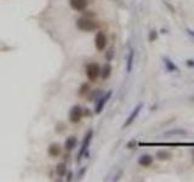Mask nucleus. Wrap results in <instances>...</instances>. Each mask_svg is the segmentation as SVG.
Here are the masks:
<instances>
[{"label":"nucleus","mask_w":194,"mask_h":182,"mask_svg":"<svg viewBox=\"0 0 194 182\" xmlns=\"http://www.w3.org/2000/svg\"><path fill=\"white\" fill-rule=\"evenodd\" d=\"M111 73H112V66H111L109 63L104 64L103 68L101 69V77H102V79H103V80L108 79L109 75H111Z\"/></svg>","instance_id":"nucleus-11"},{"label":"nucleus","mask_w":194,"mask_h":182,"mask_svg":"<svg viewBox=\"0 0 194 182\" xmlns=\"http://www.w3.org/2000/svg\"><path fill=\"white\" fill-rule=\"evenodd\" d=\"M77 27L80 30H84V32H94L98 28V23L92 18L81 17L77 21Z\"/></svg>","instance_id":"nucleus-1"},{"label":"nucleus","mask_w":194,"mask_h":182,"mask_svg":"<svg viewBox=\"0 0 194 182\" xmlns=\"http://www.w3.org/2000/svg\"><path fill=\"white\" fill-rule=\"evenodd\" d=\"M155 158L159 159V160H169L170 158H172V154H171L169 151L161 149V151H158V152H156Z\"/></svg>","instance_id":"nucleus-9"},{"label":"nucleus","mask_w":194,"mask_h":182,"mask_svg":"<svg viewBox=\"0 0 194 182\" xmlns=\"http://www.w3.org/2000/svg\"><path fill=\"white\" fill-rule=\"evenodd\" d=\"M192 158H193V163H194V149H192Z\"/></svg>","instance_id":"nucleus-23"},{"label":"nucleus","mask_w":194,"mask_h":182,"mask_svg":"<svg viewBox=\"0 0 194 182\" xmlns=\"http://www.w3.org/2000/svg\"><path fill=\"white\" fill-rule=\"evenodd\" d=\"M56 172H57L58 176H64L66 175V172H67V168H66V164L64 163H59L57 164V166H56Z\"/></svg>","instance_id":"nucleus-16"},{"label":"nucleus","mask_w":194,"mask_h":182,"mask_svg":"<svg viewBox=\"0 0 194 182\" xmlns=\"http://www.w3.org/2000/svg\"><path fill=\"white\" fill-rule=\"evenodd\" d=\"M156 39H158V34H156V32H155V30H151V33H149V35H148V40L155 41Z\"/></svg>","instance_id":"nucleus-18"},{"label":"nucleus","mask_w":194,"mask_h":182,"mask_svg":"<svg viewBox=\"0 0 194 182\" xmlns=\"http://www.w3.org/2000/svg\"><path fill=\"white\" fill-rule=\"evenodd\" d=\"M187 66H188V67H194V61L193 60H188L187 61Z\"/></svg>","instance_id":"nucleus-20"},{"label":"nucleus","mask_w":194,"mask_h":182,"mask_svg":"<svg viewBox=\"0 0 194 182\" xmlns=\"http://www.w3.org/2000/svg\"><path fill=\"white\" fill-rule=\"evenodd\" d=\"M49 153H50V156H52V157L59 156V153H61L59 146H58V144H51V146L49 147Z\"/></svg>","instance_id":"nucleus-14"},{"label":"nucleus","mask_w":194,"mask_h":182,"mask_svg":"<svg viewBox=\"0 0 194 182\" xmlns=\"http://www.w3.org/2000/svg\"><path fill=\"white\" fill-rule=\"evenodd\" d=\"M152 163H153V157L148 156V154H144V156L139 157V159H138V164L142 166H149Z\"/></svg>","instance_id":"nucleus-12"},{"label":"nucleus","mask_w":194,"mask_h":182,"mask_svg":"<svg viewBox=\"0 0 194 182\" xmlns=\"http://www.w3.org/2000/svg\"><path fill=\"white\" fill-rule=\"evenodd\" d=\"M111 96H112V91H108L107 94H104L101 99H99V101L97 102L96 104V108H95V112H96V114H99L102 111H103V108H104V106H106V103L108 102V100L111 99Z\"/></svg>","instance_id":"nucleus-7"},{"label":"nucleus","mask_w":194,"mask_h":182,"mask_svg":"<svg viewBox=\"0 0 194 182\" xmlns=\"http://www.w3.org/2000/svg\"><path fill=\"white\" fill-rule=\"evenodd\" d=\"M69 4L73 10L75 11H84L87 7V0H69Z\"/></svg>","instance_id":"nucleus-8"},{"label":"nucleus","mask_w":194,"mask_h":182,"mask_svg":"<svg viewBox=\"0 0 194 182\" xmlns=\"http://www.w3.org/2000/svg\"><path fill=\"white\" fill-rule=\"evenodd\" d=\"M163 61H164V64H165V67H166V69H168L169 72H175V71H177V66L172 61H170L169 59H166V57H164Z\"/></svg>","instance_id":"nucleus-13"},{"label":"nucleus","mask_w":194,"mask_h":182,"mask_svg":"<svg viewBox=\"0 0 194 182\" xmlns=\"http://www.w3.org/2000/svg\"><path fill=\"white\" fill-rule=\"evenodd\" d=\"M77 139L74 137V136H72V137H68L66 142H64V148H66V151H72V149H74L75 148V146H77Z\"/></svg>","instance_id":"nucleus-10"},{"label":"nucleus","mask_w":194,"mask_h":182,"mask_svg":"<svg viewBox=\"0 0 194 182\" xmlns=\"http://www.w3.org/2000/svg\"><path fill=\"white\" fill-rule=\"evenodd\" d=\"M71 180H72V172L68 175V181H71Z\"/></svg>","instance_id":"nucleus-22"},{"label":"nucleus","mask_w":194,"mask_h":182,"mask_svg":"<svg viewBox=\"0 0 194 182\" xmlns=\"http://www.w3.org/2000/svg\"><path fill=\"white\" fill-rule=\"evenodd\" d=\"M136 143H137V142H136L135 140H132V141H130V142H129V143H127V148H134V147H135V146H136Z\"/></svg>","instance_id":"nucleus-19"},{"label":"nucleus","mask_w":194,"mask_h":182,"mask_svg":"<svg viewBox=\"0 0 194 182\" xmlns=\"http://www.w3.org/2000/svg\"><path fill=\"white\" fill-rule=\"evenodd\" d=\"M95 46L98 51H103L107 46V37L103 32H98L95 37Z\"/></svg>","instance_id":"nucleus-4"},{"label":"nucleus","mask_w":194,"mask_h":182,"mask_svg":"<svg viewBox=\"0 0 194 182\" xmlns=\"http://www.w3.org/2000/svg\"><path fill=\"white\" fill-rule=\"evenodd\" d=\"M89 90H90L89 84H83V85H81V87H80V90H79V95H80V96H83V95L87 94V92H89Z\"/></svg>","instance_id":"nucleus-17"},{"label":"nucleus","mask_w":194,"mask_h":182,"mask_svg":"<svg viewBox=\"0 0 194 182\" xmlns=\"http://www.w3.org/2000/svg\"><path fill=\"white\" fill-rule=\"evenodd\" d=\"M81 118H83V109L79 106H74L69 112V120L77 124L81 120Z\"/></svg>","instance_id":"nucleus-6"},{"label":"nucleus","mask_w":194,"mask_h":182,"mask_svg":"<svg viewBox=\"0 0 194 182\" xmlns=\"http://www.w3.org/2000/svg\"><path fill=\"white\" fill-rule=\"evenodd\" d=\"M92 135H94V131L92 130H89L87 132H86V135H85V137H84V141H83V144H81V148H80V152H79V154H78V160L80 162V159L83 158V156L86 153V151H87V148H89V144H90V142H91V139H92Z\"/></svg>","instance_id":"nucleus-3"},{"label":"nucleus","mask_w":194,"mask_h":182,"mask_svg":"<svg viewBox=\"0 0 194 182\" xmlns=\"http://www.w3.org/2000/svg\"><path fill=\"white\" fill-rule=\"evenodd\" d=\"M101 74V68L97 63H89L86 66V75L90 81H95L98 78V75Z\"/></svg>","instance_id":"nucleus-2"},{"label":"nucleus","mask_w":194,"mask_h":182,"mask_svg":"<svg viewBox=\"0 0 194 182\" xmlns=\"http://www.w3.org/2000/svg\"><path fill=\"white\" fill-rule=\"evenodd\" d=\"M187 32H188V34H189V35H192V37L194 38V30H191V29H188Z\"/></svg>","instance_id":"nucleus-21"},{"label":"nucleus","mask_w":194,"mask_h":182,"mask_svg":"<svg viewBox=\"0 0 194 182\" xmlns=\"http://www.w3.org/2000/svg\"><path fill=\"white\" fill-rule=\"evenodd\" d=\"M193 100H194V99H193Z\"/></svg>","instance_id":"nucleus-24"},{"label":"nucleus","mask_w":194,"mask_h":182,"mask_svg":"<svg viewBox=\"0 0 194 182\" xmlns=\"http://www.w3.org/2000/svg\"><path fill=\"white\" fill-rule=\"evenodd\" d=\"M134 56H135V52H134V50H131V51H130V54H129V57H127V64H126V71H127L129 73H130V72L132 71Z\"/></svg>","instance_id":"nucleus-15"},{"label":"nucleus","mask_w":194,"mask_h":182,"mask_svg":"<svg viewBox=\"0 0 194 182\" xmlns=\"http://www.w3.org/2000/svg\"><path fill=\"white\" fill-rule=\"evenodd\" d=\"M142 107H143V104H142V103H138L135 108L132 109L131 114L127 117V119H126V120H125V123H124V125H123V129H126L129 125H131V124L135 121V119L137 118V115H138V113H139V111L142 109Z\"/></svg>","instance_id":"nucleus-5"}]
</instances>
